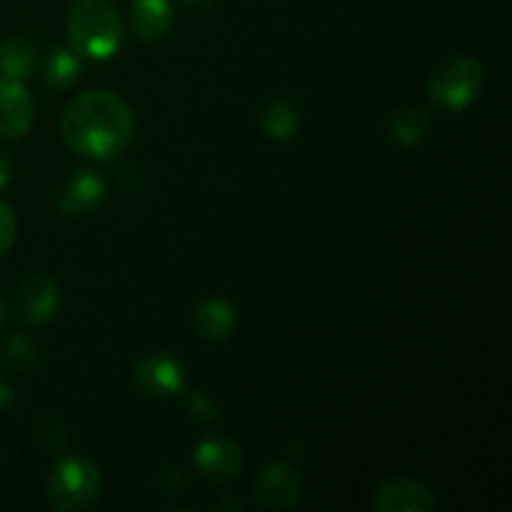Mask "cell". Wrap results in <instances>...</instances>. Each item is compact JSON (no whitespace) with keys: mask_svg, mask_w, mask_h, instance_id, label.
<instances>
[{"mask_svg":"<svg viewBox=\"0 0 512 512\" xmlns=\"http://www.w3.org/2000/svg\"><path fill=\"white\" fill-rule=\"evenodd\" d=\"M430 118L420 108H400L388 118V135L403 148H413L425 138Z\"/></svg>","mask_w":512,"mask_h":512,"instance_id":"cell-16","label":"cell"},{"mask_svg":"<svg viewBox=\"0 0 512 512\" xmlns=\"http://www.w3.org/2000/svg\"><path fill=\"white\" fill-rule=\"evenodd\" d=\"M193 463L203 478L213 480V483H225L243 468V448L223 433L208 435L195 445Z\"/></svg>","mask_w":512,"mask_h":512,"instance_id":"cell-6","label":"cell"},{"mask_svg":"<svg viewBox=\"0 0 512 512\" xmlns=\"http://www.w3.org/2000/svg\"><path fill=\"white\" fill-rule=\"evenodd\" d=\"M5 353H8L10 363L20 370H35L40 363L38 348H35L28 338L8 340V348H5Z\"/></svg>","mask_w":512,"mask_h":512,"instance_id":"cell-18","label":"cell"},{"mask_svg":"<svg viewBox=\"0 0 512 512\" xmlns=\"http://www.w3.org/2000/svg\"><path fill=\"white\" fill-rule=\"evenodd\" d=\"M193 325L200 338L220 343V340H228L233 335L235 325H238V315H235V308L228 300L208 298L195 308Z\"/></svg>","mask_w":512,"mask_h":512,"instance_id":"cell-13","label":"cell"},{"mask_svg":"<svg viewBox=\"0 0 512 512\" xmlns=\"http://www.w3.org/2000/svg\"><path fill=\"white\" fill-rule=\"evenodd\" d=\"M133 378L143 393L153 398H170L175 393H183L185 370L173 355L168 353H148L135 363Z\"/></svg>","mask_w":512,"mask_h":512,"instance_id":"cell-7","label":"cell"},{"mask_svg":"<svg viewBox=\"0 0 512 512\" xmlns=\"http://www.w3.org/2000/svg\"><path fill=\"white\" fill-rule=\"evenodd\" d=\"M3 323H5V303L3 298H0V328H3Z\"/></svg>","mask_w":512,"mask_h":512,"instance_id":"cell-24","label":"cell"},{"mask_svg":"<svg viewBox=\"0 0 512 512\" xmlns=\"http://www.w3.org/2000/svg\"><path fill=\"white\" fill-rule=\"evenodd\" d=\"M60 303H63L60 285L48 275H35L25 280L15 293L13 313L23 325H43L58 315Z\"/></svg>","mask_w":512,"mask_h":512,"instance_id":"cell-5","label":"cell"},{"mask_svg":"<svg viewBox=\"0 0 512 512\" xmlns=\"http://www.w3.org/2000/svg\"><path fill=\"white\" fill-rule=\"evenodd\" d=\"M258 123L270 140H290L298 135L303 125V113L293 100L273 98L263 105Z\"/></svg>","mask_w":512,"mask_h":512,"instance_id":"cell-14","label":"cell"},{"mask_svg":"<svg viewBox=\"0 0 512 512\" xmlns=\"http://www.w3.org/2000/svg\"><path fill=\"white\" fill-rule=\"evenodd\" d=\"M68 35L78 55L108 60L123 45V20L110 0H75L68 10Z\"/></svg>","mask_w":512,"mask_h":512,"instance_id":"cell-2","label":"cell"},{"mask_svg":"<svg viewBox=\"0 0 512 512\" xmlns=\"http://www.w3.org/2000/svg\"><path fill=\"white\" fill-rule=\"evenodd\" d=\"M185 410H188L190 418L198 420V423H210V420H215V415H218V405H215L203 390H188V393H185Z\"/></svg>","mask_w":512,"mask_h":512,"instance_id":"cell-19","label":"cell"},{"mask_svg":"<svg viewBox=\"0 0 512 512\" xmlns=\"http://www.w3.org/2000/svg\"><path fill=\"white\" fill-rule=\"evenodd\" d=\"M80 58L78 53L68 48H53L43 63V78L50 88H70L80 78Z\"/></svg>","mask_w":512,"mask_h":512,"instance_id":"cell-17","label":"cell"},{"mask_svg":"<svg viewBox=\"0 0 512 512\" xmlns=\"http://www.w3.org/2000/svg\"><path fill=\"white\" fill-rule=\"evenodd\" d=\"M378 512H430L435 508L433 490L413 478L385 480L373 500Z\"/></svg>","mask_w":512,"mask_h":512,"instance_id":"cell-11","label":"cell"},{"mask_svg":"<svg viewBox=\"0 0 512 512\" xmlns=\"http://www.w3.org/2000/svg\"><path fill=\"white\" fill-rule=\"evenodd\" d=\"M188 5H193V8H208V5H213V0H185Z\"/></svg>","mask_w":512,"mask_h":512,"instance_id":"cell-23","label":"cell"},{"mask_svg":"<svg viewBox=\"0 0 512 512\" xmlns=\"http://www.w3.org/2000/svg\"><path fill=\"white\" fill-rule=\"evenodd\" d=\"M485 88V68L478 58H455L440 65L428 78L425 93L440 110H463Z\"/></svg>","mask_w":512,"mask_h":512,"instance_id":"cell-3","label":"cell"},{"mask_svg":"<svg viewBox=\"0 0 512 512\" xmlns=\"http://www.w3.org/2000/svg\"><path fill=\"white\" fill-rule=\"evenodd\" d=\"M300 490V475L293 465L288 463H270L258 473L253 485L255 500L263 505L265 510H288L298 503Z\"/></svg>","mask_w":512,"mask_h":512,"instance_id":"cell-8","label":"cell"},{"mask_svg":"<svg viewBox=\"0 0 512 512\" xmlns=\"http://www.w3.org/2000/svg\"><path fill=\"white\" fill-rule=\"evenodd\" d=\"M15 230H18V220L15 213L10 210V205H5L0 200V258L10 250V245L15 243Z\"/></svg>","mask_w":512,"mask_h":512,"instance_id":"cell-20","label":"cell"},{"mask_svg":"<svg viewBox=\"0 0 512 512\" xmlns=\"http://www.w3.org/2000/svg\"><path fill=\"white\" fill-rule=\"evenodd\" d=\"M105 198V180L98 173L90 170H78L70 175L55 195V205L63 215H73V218H83V215L93 213Z\"/></svg>","mask_w":512,"mask_h":512,"instance_id":"cell-10","label":"cell"},{"mask_svg":"<svg viewBox=\"0 0 512 512\" xmlns=\"http://www.w3.org/2000/svg\"><path fill=\"white\" fill-rule=\"evenodd\" d=\"M175 23L170 0H133L130 5V25L140 40H163Z\"/></svg>","mask_w":512,"mask_h":512,"instance_id":"cell-12","label":"cell"},{"mask_svg":"<svg viewBox=\"0 0 512 512\" xmlns=\"http://www.w3.org/2000/svg\"><path fill=\"white\" fill-rule=\"evenodd\" d=\"M10 398H13V390H10L8 385H5L3 380H0V408H3V405H8Z\"/></svg>","mask_w":512,"mask_h":512,"instance_id":"cell-22","label":"cell"},{"mask_svg":"<svg viewBox=\"0 0 512 512\" xmlns=\"http://www.w3.org/2000/svg\"><path fill=\"white\" fill-rule=\"evenodd\" d=\"M60 133L75 153L93 160H110L133 140L135 113L118 93L88 90L65 105Z\"/></svg>","mask_w":512,"mask_h":512,"instance_id":"cell-1","label":"cell"},{"mask_svg":"<svg viewBox=\"0 0 512 512\" xmlns=\"http://www.w3.org/2000/svg\"><path fill=\"white\" fill-rule=\"evenodd\" d=\"M35 105L20 80L0 75V138H25L33 128Z\"/></svg>","mask_w":512,"mask_h":512,"instance_id":"cell-9","label":"cell"},{"mask_svg":"<svg viewBox=\"0 0 512 512\" xmlns=\"http://www.w3.org/2000/svg\"><path fill=\"white\" fill-rule=\"evenodd\" d=\"M10 178H13V160L5 153H0V188H5Z\"/></svg>","mask_w":512,"mask_h":512,"instance_id":"cell-21","label":"cell"},{"mask_svg":"<svg viewBox=\"0 0 512 512\" xmlns=\"http://www.w3.org/2000/svg\"><path fill=\"white\" fill-rule=\"evenodd\" d=\"M38 68V48L28 38H8L0 45V73L10 80H25Z\"/></svg>","mask_w":512,"mask_h":512,"instance_id":"cell-15","label":"cell"},{"mask_svg":"<svg viewBox=\"0 0 512 512\" xmlns=\"http://www.w3.org/2000/svg\"><path fill=\"white\" fill-rule=\"evenodd\" d=\"M103 478L98 465L85 458H65L48 478V500L55 510H85L98 500Z\"/></svg>","mask_w":512,"mask_h":512,"instance_id":"cell-4","label":"cell"}]
</instances>
